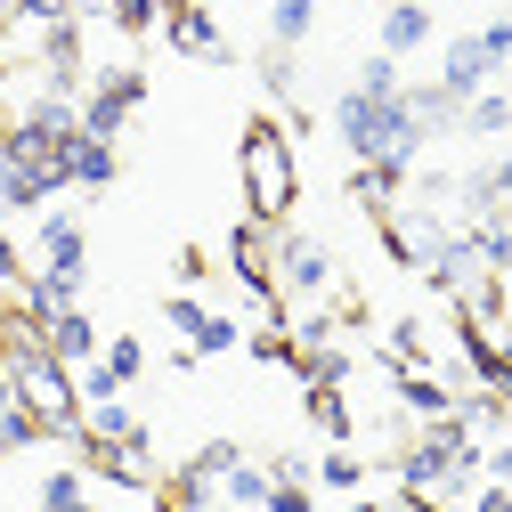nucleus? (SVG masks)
Masks as SVG:
<instances>
[{"label":"nucleus","mask_w":512,"mask_h":512,"mask_svg":"<svg viewBox=\"0 0 512 512\" xmlns=\"http://www.w3.org/2000/svg\"><path fill=\"white\" fill-rule=\"evenodd\" d=\"M236 179H244V220H261V228H285V220H293V204H301V155H293V131H285V122H269V114L244 122Z\"/></svg>","instance_id":"nucleus-1"},{"label":"nucleus","mask_w":512,"mask_h":512,"mask_svg":"<svg viewBox=\"0 0 512 512\" xmlns=\"http://www.w3.org/2000/svg\"><path fill=\"white\" fill-rule=\"evenodd\" d=\"M212 269H220V261H212V252H204V244H179V285H204Z\"/></svg>","instance_id":"nucleus-39"},{"label":"nucleus","mask_w":512,"mask_h":512,"mask_svg":"<svg viewBox=\"0 0 512 512\" xmlns=\"http://www.w3.org/2000/svg\"><path fill=\"white\" fill-rule=\"evenodd\" d=\"M407 179H415V171H399V163H350L342 187H350V204H358L366 220H382V212L399 204V187H407Z\"/></svg>","instance_id":"nucleus-11"},{"label":"nucleus","mask_w":512,"mask_h":512,"mask_svg":"<svg viewBox=\"0 0 512 512\" xmlns=\"http://www.w3.org/2000/svg\"><path fill=\"white\" fill-rule=\"evenodd\" d=\"M114 171H122V155H114L106 139L82 131V139L66 147V179H74V187H114Z\"/></svg>","instance_id":"nucleus-17"},{"label":"nucleus","mask_w":512,"mask_h":512,"mask_svg":"<svg viewBox=\"0 0 512 512\" xmlns=\"http://www.w3.org/2000/svg\"><path fill=\"white\" fill-rule=\"evenodd\" d=\"M261 90L285 98V106L301 98V66H293V49H269V57H261Z\"/></svg>","instance_id":"nucleus-29"},{"label":"nucleus","mask_w":512,"mask_h":512,"mask_svg":"<svg viewBox=\"0 0 512 512\" xmlns=\"http://www.w3.org/2000/svg\"><path fill=\"white\" fill-rule=\"evenodd\" d=\"M269 236H277V228H261V220H236V228H228V277H236V285H244L252 301H261V309L277 301V269H269Z\"/></svg>","instance_id":"nucleus-5"},{"label":"nucleus","mask_w":512,"mask_h":512,"mask_svg":"<svg viewBox=\"0 0 512 512\" xmlns=\"http://www.w3.org/2000/svg\"><path fill=\"white\" fill-rule=\"evenodd\" d=\"M0 17H9V25H33V33H49V25H74V0H0Z\"/></svg>","instance_id":"nucleus-25"},{"label":"nucleus","mask_w":512,"mask_h":512,"mask_svg":"<svg viewBox=\"0 0 512 512\" xmlns=\"http://www.w3.org/2000/svg\"><path fill=\"white\" fill-rule=\"evenodd\" d=\"M220 504H252V512H261V504H269V464H244V456H236V464L220 472Z\"/></svg>","instance_id":"nucleus-22"},{"label":"nucleus","mask_w":512,"mask_h":512,"mask_svg":"<svg viewBox=\"0 0 512 512\" xmlns=\"http://www.w3.org/2000/svg\"><path fill=\"white\" fill-rule=\"evenodd\" d=\"M317 33V0H269V49H301Z\"/></svg>","instance_id":"nucleus-19"},{"label":"nucleus","mask_w":512,"mask_h":512,"mask_svg":"<svg viewBox=\"0 0 512 512\" xmlns=\"http://www.w3.org/2000/svg\"><path fill=\"white\" fill-rule=\"evenodd\" d=\"M391 358H399V366H431V334H423V317H391Z\"/></svg>","instance_id":"nucleus-30"},{"label":"nucleus","mask_w":512,"mask_h":512,"mask_svg":"<svg viewBox=\"0 0 512 512\" xmlns=\"http://www.w3.org/2000/svg\"><path fill=\"white\" fill-rule=\"evenodd\" d=\"M0 407H17V382H9V366H0Z\"/></svg>","instance_id":"nucleus-44"},{"label":"nucleus","mask_w":512,"mask_h":512,"mask_svg":"<svg viewBox=\"0 0 512 512\" xmlns=\"http://www.w3.org/2000/svg\"><path fill=\"white\" fill-rule=\"evenodd\" d=\"M431 41V9L423 0H382V57H407V49H423Z\"/></svg>","instance_id":"nucleus-14"},{"label":"nucleus","mask_w":512,"mask_h":512,"mask_svg":"<svg viewBox=\"0 0 512 512\" xmlns=\"http://www.w3.org/2000/svg\"><path fill=\"white\" fill-rule=\"evenodd\" d=\"M163 33H171V49H179V57H212V66H236V49L220 41V17L204 9V0L171 9V17H163Z\"/></svg>","instance_id":"nucleus-9"},{"label":"nucleus","mask_w":512,"mask_h":512,"mask_svg":"<svg viewBox=\"0 0 512 512\" xmlns=\"http://www.w3.org/2000/svg\"><path fill=\"white\" fill-rule=\"evenodd\" d=\"M464 139H496V131H512V90H480V98H464V122H456Z\"/></svg>","instance_id":"nucleus-18"},{"label":"nucleus","mask_w":512,"mask_h":512,"mask_svg":"<svg viewBox=\"0 0 512 512\" xmlns=\"http://www.w3.org/2000/svg\"><path fill=\"white\" fill-rule=\"evenodd\" d=\"M350 9H366V0H350Z\"/></svg>","instance_id":"nucleus-47"},{"label":"nucleus","mask_w":512,"mask_h":512,"mask_svg":"<svg viewBox=\"0 0 512 512\" xmlns=\"http://www.w3.org/2000/svg\"><path fill=\"white\" fill-rule=\"evenodd\" d=\"M41 342H49L57 358H66V366H90V358L106 350V342H98V317H90L82 301H74V309H57L49 326H41Z\"/></svg>","instance_id":"nucleus-12"},{"label":"nucleus","mask_w":512,"mask_h":512,"mask_svg":"<svg viewBox=\"0 0 512 512\" xmlns=\"http://www.w3.org/2000/svg\"><path fill=\"white\" fill-rule=\"evenodd\" d=\"M269 480H309V456H269Z\"/></svg>","instance_id":"nucleus-42"},{"label":"nucleus","mask_w":512,"mask_h":512,"mask_svg":"<svg viewBox=\"0 0 512 512\" xmlns=\"http://www.w3.org/2000/svg\"><path fill=\"white\" fill-rule=\"evenodd\" d=\"M163 326L196 334V326H204V301H196V293H171V301H163Z\"/></svg>","instance_id":"nucleus-38"},{"label":"nucleus","mask_w":512,"mask_h":512,"mask_svg":"<svg viewBox=\"0 0 512 512\" xmlns=\"http://www.w3.org/2000/svg\"><path fill=\"white\" fill-rule=\"evenodd\" d=\"M350 90H366V98H399V90H407V82H399V57H382V49H374V57H358Z\"/></svg>","instance_id":"nucleus-28"},{"label":"nucleus","mask_w":512,"mask_h":512,"mask_svg":"<svg viewBox=\"0 0 512 512\" xmlns=\"http://www.w3.org/2000/svg\"><path fill=\"white\" fill-rule=\"evenodd\" d=\"M41 512H98L90 472H82V464H74V472H49V480H41Z\"/></svg>","instance_id":"nucleus-20"},{"label":"nucleus","mask_w":512,"mask_h":512,"mask_svg":"<svg viewBox=\"0 0 512 512\" xmlns=\"http://www.w3.org/2000/svg\"><path fill=\"white\" fill-rule=\"evenodd\" d=\"M317 480H326V488H342V496H358V488H366V464L350 456V447H334V456L317 464Z\"/></svg>","instance_id":"nucleus-32"},{"label":"nucleus","mask_w":512,"mask_h":512,"mask_svg":"<svg viewBox=\"0 0 512 512\" xmlns=\"http://www.w3.org/2000/svg\"><path fill=\"white\" fill-rule=\"evenodd\" d=\"M74 391H82V407H90V399H122V391H131V382H122V374H114L106 358H90V366L74 374Z\"/></svg>","instance_id":"nucleus-31"},{"label":"nucleus","mask_w":512,"mask_h":512,"mask_svg":"<svg viewBox=\"0 0 512 512\" xmlns=\"http://www.w3.org/2000/svg\"><path fill=\"white\" fill-rule=\"evenodd\" d=\"M496 350H504V366H512V326H504V342H496Z\"/></svg>","instance_id":"nucleus-46"},{"label":"nucleus","mask_w":512,"mask_h":512,"mask_svg":"<svg viewBox=\"0 0 512 512\" xmlns=\"http://www.w3.org/2000/svg\"><path fill=\"white\" fill-rule=\"evenodd\" d=\"M139 106H147V74H139V66H106V74L82 90V131L114 147V131H122Z\"/></svg>","instance_id":"nucleus-3"},{"label":"nucleus","mask_w":512,"mask_h":512,"mask_svg":"<svg viewBox=\"0 0 512 512\" xmlns=\"http://www.w3.org/2000/svg\"><path fill=\"white\" fill-rule=\"evenodd\" d=\"M496 66H504V57H496L480 33H464V41H447V57H439V90H447V98H480V90L496 82Z\"/></svg>","instance_id":"nucleus-7"},{"label":"nucleus","mask_w":512,"mask_h":512,"mask_svg":"<svg viewBox=\"0 0 512 512\" xmlns=\"http://www.w3.org/2000/svg\"><path fill=\"white\" fill-rule=\"evenodd\" d=\"M269 269H277V293H285V301H309V293L334 285V252L317 244V236L277 228V236H269Z\"/></svg>","instance_id":"nucleus-4"},{"label":"nucleus","mask_w":512,"mask_h":512,"mask_svg":"<svg viewBox=\"0 0 512 512\" xmlns=\"http://www.w3.org/2000/svg\"><path fill=\"white\" fill-rule=\"evenodd\" d=\"M350 366H358V358L334 342V350H301V366H293V374L309 382V391H342V382H350Z\"/></svg>","instance_id":"nucleus-21"},{"label":"nucleus","mask_w":512,"mask_h":512,"mask_svg":"<svg viewBox=\"0 0 512 512\" xmlns=\"http://www.w3.org/2000/svg\"><path fill=\"white\" fill-rule=\"evenodd\" d=\"M285 334H293V350H334L342 317L334 309H301V317H285Z\"/></svg>","instance_id":"nucleus-27"},{"label":"nucleus","mask_w":512,"mask_h":512,"mask_svg":"<svg viewBox=\"0 0 512 512\" xmlns=\"http://www.w3.org/2000/svg\"><path fill=\"white\" fill-rule=\"evenodd\" d=\"M98 358H106V366H114V374H122V382H139V374H147V350H139V342H131V334H114V342H106V350H98Z\"/></svg>","instance_id":"nucleus-35"},{"label":"nucleus","mask_w":512,"mask_h":512,"mask_svg":"<svg viewBox=\"0 0 512 512\" xmlns=\"http://www.w3.org/2000/svg\"><path fill=\"white\" fill-rule=\"evenodd\" d=\"M488 171H496V196H504V204H512V147H504V155H496V163H488Z\"/></svg>","instance_id":"nucleus-43"},{"label":"nucleus","mask_w":512,"mask_h":512,"mask_svg":"<svg viewBox=\"0 0 512 512\" xmlns=\"http://www.w3.org/2000/svg\"><path fill=\"white\" fill-rule=\"evenodd\" d=\"M350 512H391V504H366V496H358V504H350Z\"/></svg>","instance_id":"nucleus-45"},{"label":"nucleus","mask_w":512,"mask_h":512,"mask_svg":"<svg viewBox=\"0 0 512 512\" xmlns=\"http://www.w3.org/2000/svg\"><path fill=\"white\" fill-rule=\"evenodd\" d=\"M41 269L49 277H90V236H82V220L74 212H41Z\"/></svg>","instance_id":"nucleus-8"},{"label":"nucleus","mask_w":512,"mask_h":512,"mask_svg":"<svg viewBox=\"0 0 512 512\" xmlns=\"http://www.w3.org/2000/svg\"><path fill=\"white\" fill-rule=\"evenodd\" d=\"M236 342H244V326H236V317H220V309H204V326L187 334V350H196V358H228Z\"/></svg>","instance_id":"nucleus-26"},{"label":"nucleus","mask_w":512,"mask_h":512,"mask_svg":"<svg viewBox=\"0 0 512 512\" xmlns=\"http://www.w3.org/2000/svg\"><path fill=\"white\" fill-rule=\"evenodd\" d=\"M82 431L106 439V447H131V456H147V447H155V431L122 407V399H90V407H82Z\"/></svg>","instance_id":"nucleus-10"},{"label":"nucleus","mask_w":512,"mask_h":512,"mask_svg":"<svg viewBox=\"0 0 512 512\" xmlns=\"http://www.w3.org/2000/svg\"><path fill=\"white\" fill-rule=\"evenodd\" d=\"M334 139L350 147V163H399V171H415V155H423L431 131L407 114V98L342 90V98H334Z\"/></svg>","instance_id":"nucleus-2"},{"label":"nucleus","mask_w":512,"mask_h":512,"mask_svg":"<svg viewBox=\"0 0 512 512\" xmlns=\"http://www.w3.org/2000/svg\"><path fill=\"white\" fill-rule=\"evenodd\" d=\"M261 512H317L309 504V480H269V504Z\"/></svg>","instance_id":"nucleus-37"},{"label":"nucleus","mask_w":512,"mask_h":512,"mask_svg":"<svg viewBox=\"0 0 512 512\" xmlns=\"http://www.w3.org/2000/svg\"><path fill=\"white\" fill-rule=\"evenodd\" d=\"M309 423L326 431L334 447H350V431H358V415H350V399H342V391H309Z\"/></svg>","instance_id":"nucleus-23"},{"label":"nucleus","mask_w":512,"mask_h":512,"mask_svg":"<svg viewBox=\"0 0 512 512\" xmlns=\"http://www.w3.org/2000/svg\"><path fill=\"white\" fill-rule=\"evenodd\" d=\"M236 456H244L236 439H212V447H196V456H187V472H204V480H220V472H228Z\"/></svg>","instance_id":"nucleus-36"},{"label":"nucleus","mask_w":512,"mask_h":512,"mask_svg":"<svg viewBox=\"0 0 512 512\" xmlns=\"http://www.w3.org/2000/svg\"><path fill=\"white\" fill-rule=\"evenodd\" d=\"M244 350L261 358V366H301V350H293V334H285V326H269V334H252Z\"/></svg>","instance_id":"nucleus-34"},{"label":"nucleus","mask_w":512,"mask_h":512,"mask_svg":"<svg viewBox=\"0 0 512 512\" xmlns=\"http://www.w3.org/2000/svg\"><path fill=\"white\" fill-rule=\"evenodd\" d=\"M391 382H399V407H407L415 423H439L447 407H456V391H447L431 366H399V358H391Z\"/></svg>","instance_id":"nucleus-13"},{"label":"nucleus","mask_w":512,"mask_h":512,"mask_svg":"<svg viewBox=\"0 0 512 512\" xmlns=\"http://www.w3.org/2000/svg\"><path fill=\"white\" fill-rule=\"evenodd\" d=\"M41 439H49V423L33 407H0V456H25V447H41Z\"/></svg>","instance_id":"nucleus-24"},{"label":"nucleus","mask_w":512,"mask_h":512,"mask_svg":"<svg viewBox=\"0 0 512 512\" xmlns=\"http://www.w3.org/2000/svg\"><path fill=\"white\" fill-rule=\"evenodd\" d=\"M66 155L57 163H0V212H41L49 196H66Z\"/></svg>","instance_id":"nucleus-6"},{"label":"nucleus","mask_w":512,"mask_h":512,"mask_svg":"<svg viewBox=\"0 0 512 512\" xmlns=\"http://www.w3.org/2000/svg\"><path fill=\"white\" fill-rule=\"evenodd\" d=\"M480 41H488L496 57H512V17H488V25H480Z\"/></svg>","instance_id":"nucleus-41"},{"label":"nucleus","mask_w":512,"mask_h":512,"mask_svg":"<svg viewBox=\"0 0 512 512\" xmlns=\"http://www.w3.org/2000/svg\"><path fill=\"white\" fill-rule=\"evenodd\" d=\"M114 25L131 33V41H147V33L163 25V0H114Z\"/></svg>","instance_id":"nucleus-33"},{"label":"nucleus","mask_w":512,"mask_h":512,"mask_svg":"<svg viewBox=\"0 0 512 512\" xmlns=\"http://www.w3.org/2000/svg\"><path fill=\"white\" fill-rule=\"evenodd\" d=\"M82 301V285L74 277H49V269H25V285H17V309L33 317V326H49L57 309H74Z\"/></svg>","instance_id":"nucleus-15"},{"label":"nucleus","mask_w":512,"mask_h":512,"mask_svg":"<svg viewBox=\"0 0 512 512\" xmlns=\"http://www.w3.org/2000/svg\"><path fill=\"white\" fill-rule=\"evenodd\" d=\"M25 285V252H17V236H0V293H17Z\"/></svg>","instance_id":"nucleus-40"},{"label":"nucleus","mask_w":512,"mask_h":512,"mask_svg":"<svg viewBox=\"0 0 512 512\" xmlns=\"http://www.w3.org/2000/svg\"><path fill=\"white\" fill-rule=\"evenodd\" d=\"M464 244H472V261L488 269V277H512V220L496 212V220H464Z\"/></svg>","instance_id":"nucleus-16"}]
</instances>
